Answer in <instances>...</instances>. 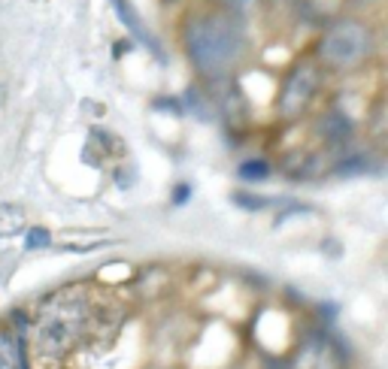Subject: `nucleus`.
Instances as JSON below:
<instances>
[{
	"instance_id": "8",
	"label": "nucleus",
	"mask_w": 388,
	"mask_h": 369,
	"mask_svg": "<svg viewBox=\"0 0 388 369\" xmlns=\"http://www.w3.org/2000/svg\"><path fill=\"white\" fill-rule=\"evenodd\" d=\"M325 130H328L331 143H340V140H346V136L352 134V125H349L343 115H328V118H325Z\"/></svg>"
},
{
	"instance_id": "5",
	"label": "nucleus",
	"mask_w": 388,
	"mask_h": 369,
	"mask_svg": "<svg viewBox=\"0 0 388 369\" xmlns=\"http://www.w3.org/2000/svg\"><path fill=\"white\" fill-rule=\"evenodd\" d=\"M112 6H116L119 19L125 21V28L131 30V34L136 36V40H140V43H146L149 49L155 52V55H161V49H158V40H155V36H152L149 30H146V25H143V21H140V15H136V10H134V6L127 3V0H112Z\"/></svg>"
},
{
	"instance_id": "3",
	"label": "nucleus",
	"mask_w": 388,
	"mask_h": 369,
	"mask_svg": "<svg viewBox=\"0 0 388 369\" xmlns=\"http://www.w3.org/2000/svg\"><path fill=\"white\" fill-rule=\"evenodd\" d=\"M374 49V34L361 21H334L318 40V58L334 70H352Z\"/></svg>"
},
{
	"instance_id": "1",
	"label": "nucleus",
	"mask_w": 388,
	"mask_h": 369,
	"mask_svg": "<svg viewBox=\"0 0 388 369\" xmlns=\"http://www.w3.org/2000/svg\"><path fill=\"white\" fill-rule=\"evenodd\" d=\"M88 321H91V306L85 294H79V291L55 294L40 309V318H37V348H40V355H52V357L67 355L85 336Z\"/></svg>"
},
{
	"instance_id": "12",
	"label": "nucleus",
	"mask_w": 388,
	"mask_h": 369,
	"mask_svg": "<svg viewBox=\"0 0 388 369\" xmlns=\"http://www.w3.org/2000/svg\"><path fill=\"white\" fill-rule=\"evenodd\" d=\"M225 6H234V10H246V6H252L255 0H222Z\"/></svg>"
},
{
	"instance_id": "2",
	"label": "nucleus",
	"mask_w": 388,
	"mask_h": 369,
	"mask_svg": "<svg viewBox=\"0 0 388 369\" xmlns=\"http://www.w3.org/2000/svg\"><path fill=\"white\" fill-rule=\"evenodd\" d=\"M185 52L201 73L218 76L231 70L243 55V30L231 19H218V15L194 19L185 28Z\"/></svg>"
},
{
	"instance_id": "6",
	"label": "nucleus",
	"mask_w": 388,
	"mask_h": 369,
	"mask_svg": "<svg viewBox=\"0 0 388 369\" xmlns=\"http://www.w3.org/2000/svg\"><path fill=\"white\" fill-rule=\"evenodd\" d=\"M0 369H25L21 342L12 333H6V330H0Z\"/></svg>"
},
{
	"instance_id": "9",
	"label": "nucleus",
	"mask_w": 388,
	"mask_h": 369,
	"mask_svg": "<svg viewBox=\"0 0 388 369\" xmlns=\"http://www.w3.org/2000/svg\"><path fill=\"white\" fill-rule=\"evenodd\" d=\"M270 176V164H264V160H246V164L240 167V179H249V182H261Z\"/></svg>"
},
{
	"instance_id": "10",
	"label": "nucleus",
	"mask_w": 388,
	"mask_h": 369,
	"mask_svg": "<svg viewBox=\"0 0 388 369\" xmlns=\"http://www.w3.org/2000/svg\"><path fill=\"white\" fill-rule=\"evenodd\" d=\"M49 242H52V236H49V230H43V227L28 230V236H25V249H45Z\"/></svg>"
},
{
	"instance_id": "7",
	"label": "nucleus",
	"mask_w": 388,
	"mask_h": 369,
	"mask_svg": "<svg viewBox=\"0 0 388 369\" xmlns=\"http://www.w3.org/2000/svg\"><path fill=\"white\" fill-rule=\"evenodd\" d=\"M25 221H28V215H25L21 206L3 203V206H0V240H3V236L21 233V230H25Z\"/></svg>"
},
{
	"instance_id": "11",
	"label": "nucleus",
	"mask_w": 388,
	"mask_h": 369,
	"mask_svg": "<svg viewBox=\"0 0 388 369\" xmlns=\"http://www.w3.org/2000/svg\"><path fill=\"white\" fill-rule=\"evenodd\" d=\"M234 203L246 206V209H264V206H267V200H258V197H249V194H237V197H234Z\"/></svg>"
},
{
	"instance_id": "4",
	"label": "nucleus",
	"mask_w": 388,
	"mask_h": 369,
	"mask_svg": "<svg viewBox=\"0 0 388 369\" xmlns=\"http://www.w3.org/2000/svg\"><path fill=\"white\" fill-rule=\"evenodd\" d=\"M316 91H318V73L307 64L298 67L283 85V94H279V115H283V118H298V115H303L309 109V103H313Z\"/></svg>"
}]
</instances>
